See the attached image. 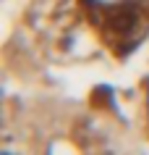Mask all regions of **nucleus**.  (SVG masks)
Listing matches in <instances>:
<instances>
[]
</instances>
